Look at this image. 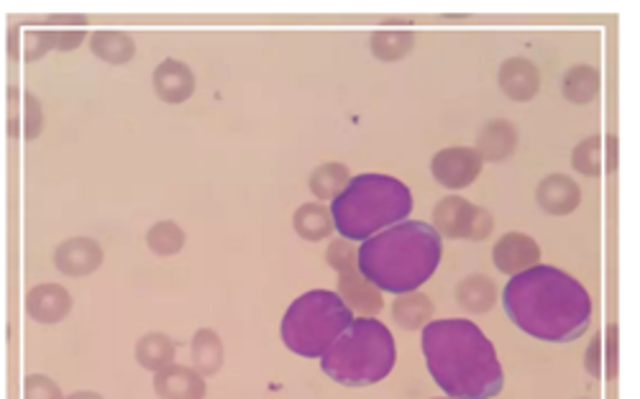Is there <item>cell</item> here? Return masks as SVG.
<instances>
[{
	"instance_id": "1",
	"label": "cell",
	"mask_w": 640,
	"mask_h": 399,
	"mask_svg": "<svg viewBox=\"0 0 640 399\" xmlns=\"http://www.w3.org/2000/svg\"><path fill=\"white\" fill-rule=\"evenodd\" d=\"M503 305L512 325L546 343L579 341L592 323V298L584 285L546 264L515 275L503 290Z\"/></svg>"
},
{
	"instance_id": "2",
	"label": "cell",
	"mask_w": 640,
	"mask_h": 399,
	"mask_svg": "<svg viewBox=\"0 0 640 399\" xmlns=\"http://www.w3.org/2000/svg\"><path fill=\"white\" fill-rule=\"evenodd\" d=\"M423 353L431 376L446 397L492 399L505 387L495 346L472 321H431L423 328Z\"/></svg>"
},
{
	"instance_id": "3",
	"label": "cell",
	"mask_w": 640,
	"mask_h": 399,
	"mask_svg": "<svg viewBox=\"0 0 640 399\" xmlns=\"http://www.w3.org/2000/svg\"><path fill=\"white\" fill-rule=\"evenodd\" d=\"M444 239L423 220H402L387 231L362 241L357 266L379 292H418L438 269Z\"/></svg>"
},
{
	"instance_id": "4",
	"label": "cell",
	"mask_w": 640,
	"mask_h": 399,
	"mask_svg": "<svg viewBox=\"0 0 640 399\" xmlns=\"http://www.w3.org/2000/svg\"><path fill=\"white\" fill-rule=\"evenodd\" d=\"M413 213V192L397 177H351L341 195L330 200L334 228L346 241H366L393 228Z\"/></svg>"
},
{
	"instance_id": "5",
	"label": "cell",
	"mask_w": 640,
	"mask_h": 399,
	"mask_svg": "<svg viewBox=\"0 0 640 399\" xmlns=\"http://www.w3.org/2000/svg\"><path fill=\"white\" fill-rule=\"evenodd\" d=\"M395 361L397 349L389 328L374 317H354L321 356V368L343 387H372L387 379Z\"/></svg>"
},
{
	"instance_id": "6",
	"label": "cell",
	"mask_w": 640,
	"mask_h": 399,
	"mask_svg": "<svg viewBox=\"0 0 640 399\" xmlns=\"http://www.w3.org/2000/svg\"><path fill=\"white\" fill-rule=\"evenodd\" d=\"M354 321V313L338 292L311 290L287 307L282 343L303 359H321L328 346Z\"/></svg>"
},
{
	"instance_id": "7",
	"label": "cell",
	"mask_w": 640,
	"mask_h": 399,
	"mask_svg": "<svg viewBox=\"0 0 640 399\" xmlns=\"http://www.w3.org/2000/svg\"><path fill=\"white\" fill-rule=\"evenodd\" d=\"M326 258L328 264L338 271V298L351 307V313L359 310V313H364V317H372L385 307V302H382V292L374 285L366 282L362 271H359L357 249L351 246V241L338 239L330 243Z\"/></svg>"
},
{
	"instance_id": "8",
	"label": "cell",
	"mask_w": 640,
	"mask_h": 399,
	"mask_svg": "<svg viewBox=\"0 0 640 399\" xmlns=\"http://www.w3.org/2000/svg\"><path fill=\"white\" fill-rule=\"evenodd\" d=\"M433 228L440 239L484 241L495 228L490 210L472 205L463 197H444L433 210Z\"/></svg>"
},
{
	"instance_id": "9",
	"label": "cell",
	"mask_w": 640,
	"mask_h": 399,
	"mask_svg": "<svg viewBox=\"0 0 640 399\" xmlns=\"http://www.w3.org/2000/svg\"><path fill=\"white\" fill-rule=\"evenodd\" d=\"M482 157L469 146H454V149L438 152L431 161V172L438 184L448 190L469 188L482 174Z\"/></svg>"
},
{
	"instance_id": "10",
	"label": "cell",
	"mask_w": 640,
	"mask_h": 399,
	"mask_svg": "<svg viewBox=\"0 0 640 399\" xmlns=\"http://www.w3.org/2000/svg\"><path fill=\"white\" fill-rule=\"evenodd\" d=\"M492 258H495V266L503 275L515 277L541 262V246L531 239V235L512 231L505 233L503 239L495 243Z\"/></svg>"
},
{
	"instance_id": "11",
	"label": "cell",
	"mask_w": 640,
	"mask_h": 399,
	"mask_svg": "<svg viewBox=\"0 0 640 399\" xmlns=\"http://www.w3.org/2000/svg\"><path fill=\"white\" fill-rule=\"evenodd\" d=\"M154 90H157L159 100L172 102V106L190 100L195 93L193 70L180 59H165L154 70Z\"/></svg>"
},
{
	"instance_id": "12",
	"label": "cell",
	"mask_w": 640,
	"mask_h": 399,
	"mask_svg": "<svg viewBox=\"0 0 640 399\" xmlns=\"http://www.w3.org/2000/svg\"><path fill=\"white\" fill-rule=\"evenodd\" d=\"M499 87L510 100L526 102L541 90V72L526 57H512L499 66Z\"/></svg>"
},
{
	"instance_id": "13",
	"label": "cell",
	"mask_w": 640,
	"mask_h": 399,
	"mask_svg": "<svg viewBox=\"0 0 640 399\" xmlns=\"http://www.w3.org/2000/svg\"><path fill=\"white\" fill-rule=\"evenodd\" d=\"M535 200L548 216H569L579 208L581 190L579 184L566 174H548L543 177L539 190H535Z\"/></svg>"
},
{
	"instance_id": "14",
	"label": "cell",
	"mask_w": 640,
	"mask_h": 399,
	"mask_svg": "<svg viewBox=\"0 0 640 399\" xmlns=\"http://www.w3.org/2000/svg\"><path fill=\"white\" fill-rule=\"evenodd\" d=\"M55 264L70 277L93 275L102 264V249L93 239H70L55 251Z\"/></svg>"
},
{
	"instance_id": "15",
	"label": "cell",
	"mask_w": 640,
	"mask_h": 399,
	"mask_svg": "<svg viewBox=\"0 0 640 399\" xmlns=\"http://www.w3.org/2000/svg\"><path fill=\"white\" fill-rule=\"evenodd\" d=\"M154 389L161 399H203L205 382L195 368L169 364L154 376Z\"/></svg>"
},
{
	"instance_id": "16",
	"label": "cell",
	"mask_w": 640,
	"mask_h": 399,
	"mask_svg": "<svg viewBox=\"0 0 640 399\" xmlns=\"http://www.w3.org/2000/svg\"><path fill=\"white\" fill-rule=\"evenodd\" d=\"M26 310L36 323H60L70 315L72 298L60 285H39L26 294Z\"/></svg>"
},
{
	"instance_id": "17",
	"label": "cell",
	"mask_w": 640,
	"mask_h": 399,
	"mask_svg": "<svg viewBox=\"0 0 640 399\" xmlns=\"http://www.w3.org/2000/svg\"><path fill=\"white\" fill-rule=\"evenodd\" d=\"M518 146V129L507 121H490L476 136V154L482 161H505Z\"/></svg>"
},
{
	"instance_id": "18",
	"label": "cell",
	"mask_w": 640,
	"mask_h": 399,
	"mask_svg": "<svg viewBox=\"0 0 640 399\" xmlns=\"http://www.w3.org/2000/svg\"><path fill=\"white\" fill-rule=\"evenodd\" d=\"M456 300H459V305L463 310H469V313H487V310L495 307L497 302V287L492 279L482 275L467 277L461 279L459 287H456Z\"/></svg>"
},
{
	"instance_id": "19",
	"label": "cell",
	"mask_w": 640,
	"mask_h": 399,
	"mask_svg": "<svg viewBox=\"0 0 640 399\" xmlns=\"http://www.w3.org/2000/svg\"><path fill=\"white\" fill-rule=\"evenodd\" d=\"M292 226H295L300 239L305 241H323L334 233V218H330L326 205L321 203L300 205L295 218H292Z\"/></svg>"
},
{
	"instance_id": "20",
	"label": "cell",
	"mask_w": 640,
	"mask_h": 399,
	"mask_svg": "<svg viewBox=\"0 0 640 399\" xmlns=\"http://www.w3.org/2000/svg\"><path fill=\"white\" fill-rule=\"evenodd\" d=\"M93 55L108 64H126L134 59L136 44L123 32H95L90 36Z\"/></svg>"
},
{
	"instance_id": "21",
	"label": "cell",
	"mask_w": 640,
	"mask_h": 399,
	"mask_svg": "<svg viewBox=\"0 0 640 399\" xmlns=\"http://www.w3.org/2000/svg\"><path fill=\"white\" fill-rule=\"evenodd\" d=\"M561 90L566 95V100L577 102V106L592 102L600 95V72L590 64L571 66V70L564 75Z\"/></svg>"
},
{
	"instance_id": "22",
	"label": "cell",
	"mask_w": 640,
	"mask_h": 399,
	"mask_svg": "<svg viewBox=\"0 0 640 399\" xmlns=\"http://www.w3.org/2000/svg\"><path fill=\"white\" fill-rule=\"evenodd\" d=\"M393 315L400 328L404 330H415V328H425L433 317V305L431 300L425 298L423 292H408L400 294L393 305Z\"/></svg>"
},
{
	"instance_id": "23",
	"label": "cell",
	"mask_w": 640,
	"mask_h": 399,
	"mask_svg": "<svg viewBox=\"0 0 640 399\" xmlns=\"http://www.w3.org/2000/svg\"><path fill=\"white\" fill-rule=\"evenodd\" d=\"M193 364H195V372L201 376H213L220 368V364H224V343H220L216 330L203 328L195 332Z\"/></svg>"
},
{
	"instance_id": "24",
	"label": "cell",
	"mask_w": 640,
	"mask_h": 399,
	"mask_svg": "<svg viewBox=\"0 0 640 399\" xmlns=\"http://www.w3.org/2000/svg\"><path fill=\"white\" fill-rule=\"evenodd\" d=\"M136 361L144 368L159 372V368L169 366L174 361V343L161 332H149L136 343Z\"/></svg>"
},
{
	"instance_id": "25",
	"label": "cell",
	"mask_w": 640,
	"mask_h": 399,
	"mask_svg": "<svg viewBox=\"0 0 640 399\" xmlns=\"http://www.w3.org/2000/svg\"><path fill=\"white\" fill-rule=\"evenodd\" d=\"M349 167L338 165V161H328V165H321L311 174V190L318 200H336L341 195L346 184H349Z\"/></svg>"
},
{
	"instance_id": "26",
	"label": "cell",
	"mask_w": 640,
	"mask_h": 399,
	"mask_svg": "<svg viewBox=\"0 0 640 399\" xmlns=\"http://www.w3.org/2000/svg\"><path fill=\"white\" fill-rule=\"evenodd\" d=\"M370 47L374 57L382 59V62H397V59L408 57L410 49L415 47L413 32H374L370 39Z\"/></svg>"
},
{
	"instance_id": "27",
	"label": "cell",
	"mask_w": 640,
	"mask_h": 399,
	"mask_svg": "<svg viewBox=\"0 0 640 399\" xmlns=\"http://www.w3.org/2000/svg\"><path fill=\"white\" fill-rule=\"evenodd\" d=\"M83 32H28L26 36V59L34 62L47 55L49 49H75L83 41Z\"/></svg>"
},
{
	"instance_id": "28",
	"label": "cell",
	"mask_w": 640,
	"mask_h": 399,
	"mask_svg": "<svg viewBox=\"0 0 640 399\" xmlns=\"http://www.w3.org/2000/svg\"><path fill=\"white\" fill-rule=\"evenodd\" d=\"M146 243H149V249L157 256H174L185 246V233L172 220H161V223H157L146 233Z\"/></svg>"
},
{
	"instance_id": "29",
	"label": "cell",
	"mask_w": 640,
	"mask_h": 399,
	"mask_svg": "<svg viewBox=\"0 0 640 399\" xmlns=\"http://www.w3.org/2000/svg\"><path fill=\"white\" fill-rule=\"evenodd\" d=\"M571 165L584 177H600L602 174V138L600 136L584 138V142L573 149Z\"/></svg>"
},
{
	"instance_id": "30",
	"label": "cell",
	"mask_w": 640,
	"mask_h": 399,
	"mask_svg": "<svg viewBox=\"0 0 640 399\" xmlns=\"http://www.w3.org/2000/svg\"><path fill=\"white\" fill-rule=\"evenodd\" d=\"M26 399H64L60 387L49 376L32 374L26 379Z\"/></svg>"
},
{
	"instance_id": "31",
	"label": "cell",
	"mask_w": 640,
	"mask_h": 399,
	"mask_svg": "<svg viewBox=\"0 0 640 399\" xmlns=\"http://www.w3.org/2000/svg\"><path fill=\"white\" fill-rule=\"evenodd\" d=\"M587 372L592 376H600V341L590 346V353H587Z\"/></svg>"
},
{
	"instance_id": "32",
	"label": "cell",
	"mask_w": 640,
	"mask_h": 399,
	"mask_svg": "<svg viewBox=\"0 0 640 399\" xmlns=\"http://www.w3.org/2000/svg\"><path fill=\"white\" fill-rule=\"evenodd\" d=\"M68 399H102V397L95 395V391H75V395H70Z\"/></svg>"
},
{
	"instance_id": "33",
	"label": "cell",
	"mask_w": 640,
	"mask_h": 399,
	"mask_svg": "<svg viewBox=\"0 0 640 399\" xmlns=\"http://www.w3.org/2000/svg\"><path fill=\"white\" fill-rule=\"evenodd\" d=\"M438 399H451V397H438Z\"/></svg>"
}]
</instances>
